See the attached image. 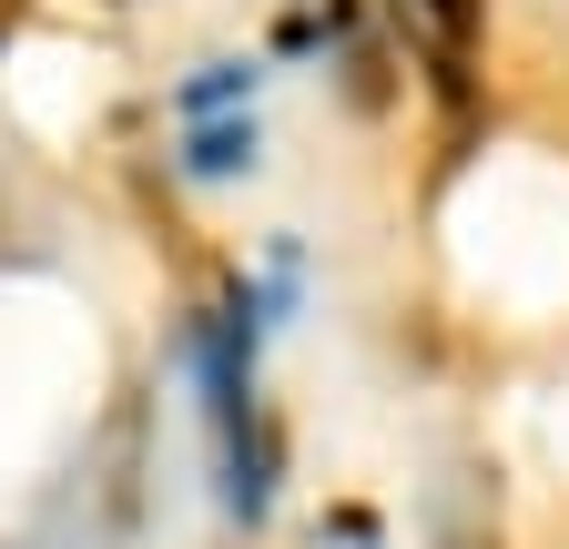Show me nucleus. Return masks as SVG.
I'll list each match as a JSON object with an SVG mask.
<instances>
[{
  "label": "nucleus",
  "mask_w": 569,
  "mask_h": 549,
  "mask_svg": "<svg viewBox=\"0 0 569 549\" xmlns=\"http://www.w3.org/2000/svg\"><path fill=\"white\" fill-rule=\"evenodd\" d=\"M234 92H254V61H213L203 82H183V112H213V102H234Z\"/></svg>",
  "instance_id": "nucleus-2"
},
{
  "label": "nucleus",
  "mask_w": 569,
  "mask_h": 549,
  "mask_svg": "<svg viewBox=\"0 0 569 549\" xmlns=\"http://www.w3.org/2000/svg\"><path fill=\"white\" fill-rule=\"evenodd\" d=\"M417 11H427V21H438L448 41H468V0H417Z\"/></svg>",
  "instance_id": "nucleus-3"
},
{
  "label": "nucleus",
  "mask_w": 569,
  "mask_h": 549,
  "mask_svg": "<svg viewBox=\"0 0 569 549\" xmlns=\"http://www.w3.org/2000/svg\"><path fill=\"white\" fill-rule=\"evenodd\" d=\"M183 163H193V173H244V163H254V122H213V132H193Z\"/></svg>",
  "instance_id": "nucleus-1"
}]
</instances>
